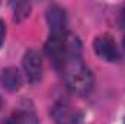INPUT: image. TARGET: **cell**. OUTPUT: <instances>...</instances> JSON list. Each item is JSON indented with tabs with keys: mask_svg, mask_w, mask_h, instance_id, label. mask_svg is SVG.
Listing matches in <instances>:
<instances>
[{
	"mask_svg": "<svg viewBox=\"0 0 125 124\" xmlns=\"http://www.w3.org/2000/svg\"><path fill=\"white\" fill-rule=\"evenodd\" d=\"M58 69L62 73V79L65 86L73 93L77 95H87L93 86V76L87 66L82 60L80 54V42L76 37H67L65 54Z\"/></svg>",
	"mask_w": 125,
	"mask_h": 124,
	"instance_id": "1",
	"label": "cell"
},
{
	"mask_svg": "<svg viewBox=\"0 0 125 124\" xmlns=\"http://www.w3.org/2000/svg\"><path fill=\"white\" fill-rule=\"evenodd\" d=\"M93 47H94V53L100 59H103L105 62H115L119 57L116 42L108 34H102V35L96 37L93 41Z\"/></svg>",
	"mask_w": 125,
	"mask_h": 124,
	"instance_id": "2",
	"label": "cell"
},
{
	"mask_svg": "<svg viewBox=\"0 0 125 124\" xmlns=\"http://www.w3.org/2000/svg\"><path fill=\"white\" fill-rule=\"evenodd\" d=\"M23 69H25L26 77L32 83H35L41 79V76H42V62H41V57L36 51H33V50L26 51V54L23 57Z\"/></svg>",
	"mask_w": 125,
	"mask_h": 124,
	"instance_id": "3",
	"label": "cell"
},
{
	"mask_svg": "<svg viewBox=\"0 0 125 124\" xmlns=\"http://www.w3.org/2000/svg\"><path fill=\"white\" fill-rule=\"evenodd\" d=\"M47 19L51 34H62L65 32V15L64 10L58 6H51L47 12Z\"/></svg>",
	"mask_w": 125,
	"mask_h": 124,
	"instance_id": "4",
	"label": "cell"
},
{
	"mask_svg": "<svg viewBox=\"0 0 125 124\" xmlns=\"http://www.w3.org/2000/svg\"><path fill=\"white\" fill-rule=\"evenodd\" d=\"M0 82L1 85L9 89V91H16L19 89V86L22 85V77H21V73L18 69L15 67H9V69H4L1 73H0Z\"/></svg>",
	"mask_w": 125,
	"mask_h": 124,
	"instance_id": "5",
	"label": "cell"
},
{
	"mask_svg": "<svg viewBox=\"0 0 125 124\" xmlns=\"http://www.w3.org/2000/svg\"><path fill=\"white\" fill-rule=\"evenodd\" d=\"M55 120L58 121V124H79V117L67 107H58L55 111Z\"/></svg>",
	"mask_w": 125,
	"mask_h": 124,
	"instance_id": "6",
	"label": "cell"
},
{
	"mask_svg": "<svg viewBox=\"0 0 125 124\" xmlns=\"http://www.w3.org/2000/svg\"><path fill=\"white\" fill-rule=\"evenodd\" d=\"M6 124H38L35 115L26 111H16L15 114H12Z\"/></svg>",
	"mask_w": 125,
	"mask_h": 124,
	"instance_id": "7",
	"label": "cell"
},
{
	"mask_svg": "<svg viewBox=\"0 0 125 124\" xmlns=\"http://www.w3.org/2000/svg\"><path fill=\"white\" fill-rule=\"evenodd\" d=\"M3 39H4V24L0 21V45H1Z\"/></svg>",
	"mask_w": 125,
	"mask_h": 124,
	"instance_id": "8",
	"label": "cell"
},
{
	"mask_svg": "<svg viewBox=\"0 0 125 124\" xmlns=\"http://www.w3.org/2000/svg\"><path fill=\"white\" fill-rule=\"evenodd\" d=\"M124 47H125V38H124Z\"/></svg>",
	"mask_w": 125,
	"mask_h": 124,
	"instance_id": "9",
	"label": "cell"
}]
</instances>
